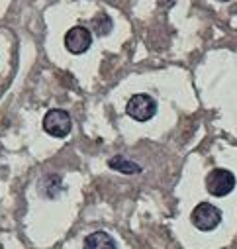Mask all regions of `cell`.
I'll return each mask as SVG.
<instances>
[{
    "label": "cell",
    "mask_w": 237,
    "mask_h": 249,
    "mask_svg": "<svg viewBox=\"0 0 237 249\" xmlns=\"http://www.w3.org/2000/svg\"><path fill=\"white\" fill-rule=\"evenodd\" d=\"M71 128H73V122H71V116H69L67 110L53 108L43 118V130L49 136H53V138H65V136H69Z\"/></svg>",
    "instance_id": "obj_1"
},
{
    "label": "cell",
    "mask_w": 237,
    "mask_h": 249,
    "mask_svg": "<svg viewBox=\"0 0 237 249\" xmlns=\"http://www.w3.org/2000/svg\"><path fill=\"white\" fill-rule=\"evenodd\" d=\"M221 222V210L210 202H200L192 210V224L202 231H212Z\"/></svg>",
    "instance_id": "obj_2"
},
{
    "label": "cell",
    "mask_w": 237,
    "mask_h": 249,
    "mask_svg": "<svg viewBox=\"0 0 237 249\" xmlns=\"http://www.w3.org/2000/svg\"><path fill=\"white\" fill-rule=\"evenodd\" d=\"M126 112L130 118H134L137 122H147L155 116L157 102L149 94H134L126 104Z\"/></svg>",
    "instance_id": "obj_3"
},
{
    "label": "cell",
    "mask_w": 237,
    "mask_h": 249,
    "mask_svg": "<svg viewBox=\"0 0 237 249\" xmlns=\"http://www.w3.org/2000/svg\"><path fill=\"white\" fill-rule=\"evenodd\" d=\"M235 186V177L227 169H214L206 177V189L212 196H227Z\"/></svg>",
    "instance_id": "obj_4"
},
{
    "label": "cell",
    "mask_w": 237,
    "mask_h": 249,
    "mask_svg": "<svg viewBox=\"0 0 237 249\" xmlns=\"http://www.w3.org/2000/svg\"><path fill=\"white\" fill-rule=\"evenodd\" d=\"M90 45H92V34L85 26H75L65 34V47L73 55H81V53L88 51Z\"/></svg>",
    "instance_id": "obj_5"
},
{
    "label": "cell",
    "mask_w": 237,
    "mask_h": 249,
    "mask_svg": "<svg viewBox=\"0 0 237 249\" xmlns=\"http://www.w3.org/2000/svg\"><path fill=\"white\" fill-rule=\"evenodd\" d=\"M83 249H118V247L112 235H108L106 231H94L86 235Z\"/></svg>",
    "instance_id": "obj_6"
},
{
    "label": "cell",
    "mask_w": 237,
    "mask_h": 249,
    "mask_svg": "<svg viewBox=\"0 0 237 249\" xmlns=\"http://www.w3.org/2000/svg\"><path fill=\"white\" fill-rule=\"evenodd\" d=\"M108 165H110V169L120 171V173H126V175H135V173L141 171V167H139L137 163L126 159L124 155H116V157H112V159L108 161Z\"/></svg>",
    "instance_id": "obj_7"
},
{
    "label": "cell",
    "mask_w": 237,
    "mask_h": 249,
    "mask_svg": "<svg viewBox=\"0 0 237 249\" xmlns=\"http://www.w3.org/2000/svg\"><path fill=\"white\" fill-rule=\"evenodd\" d=\"M39 189L45 193V196L55 198L59 195V191H61V178H59L57 175H47V177L41 178Z\"/></svg>",
    "instance_id": "obj_8"
},
{
    "label": "cell",
    "mask_w": 237,
    "mask_h": 249,
    "mask_svg": "<svg viewBox=\"0 0 237 249\" xmlns=\"http://www.w3.org/2000/svg\"><path fill=\"white\" fill-rule=\"evenodd\" d=\"M92 26H94V30H96L98 36H106V34H110V30H112V20L108 18V14H98V16L92 20Z\"/></svg>",
    "instance_id": "obj_9"
},
{
    "label": "cell",
    "mask_w": 237,
    "mask_h": 249,
    "mask_svg": "<svg viewBox=\"0 0 237 249\" xmlns=\"http://www.w3.org/2000/svg\"><path fill=\"white\" fill-rule=\"evenodd\" d=\"M220 2H227V0H220Z\"/></svg>",
    "instance_id": "obj_10"
}]
</instances>
